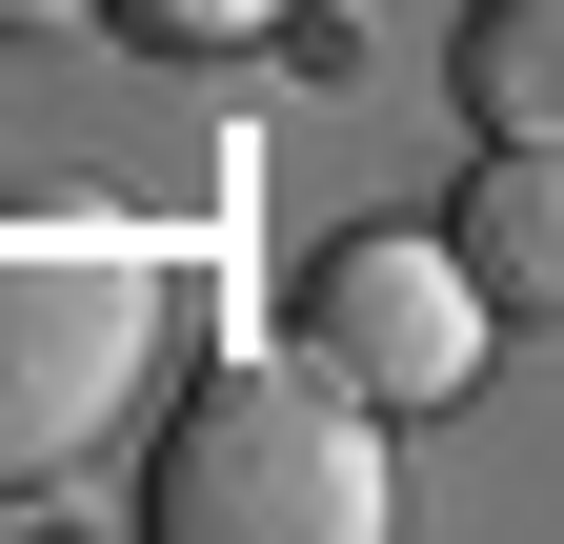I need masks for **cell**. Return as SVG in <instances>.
Returning a JSON list of instances; mask_svg holds the SVG:
<instances>
[{"label": "cell", "mask_w": 564, "mask_h": 544, "mask_svg": "<svg viewBox=\"0 0 564 544\" xmlns=\"http://www.w3.org/2000/svg\"><path fill=\"white\" fill-rule=\"evenodd\" d=\"M141 524H162V544H383V524H403L383 403L343 383L323 344H262V363H223V383L162 424Z\"/></svg>", "instance_id": "1"}, {"label": "cell", "mask_w": 564, "mask_h": 544, "mask_svg": "<svg viewBox=\"0 0 564 544\" xmlns=\"http://www.w3.org/2000/svg\"><path fill=\"white\" fill-rule=\"evenodd\" d=\"M182 323V262L121 242V222H0V504L82 485L101 424L141 403V363H162Z\"/></svg>", "instance_id": "2"}, {"label": "cell", "mask_w": 564, "mask_h": 544, "mask_svg": "<svg viewBox=\"0 0 564 544\" xmlns=\"http://www.w3.org/2000/svg\"><path fill=\"white\" fill-rule=\"evenodd\" d=\"M282 344H323L383 424H444V403L505 363V303H484V262L444 222H343L303 262V303H282Z\"/></svg>", "instance_id": "3"}, {"label": "cell", "mask_w": 564, "mask_h": 544, "mask_svg": "<svg viewBox=\"0 0 564 544\" xmlns=\"http://www.w3.org/2000/svg\"><path fill=\"white\" fill-rule=\"evenodd\" d=\"M444 242L484 262V303H505V344H564V121H524V142H484Z\"/></svg>", "instance_id": "4"}, {"label": "cell", "mask_w": 564, "mask_h": 544, "mask_svg": "<svg viewBox=\"0 0 564 544\" xmlns=\"http://www.w3.org/2000/svg\"><path fill=\"white\" fill-rule=\"evenodd\" d=\"M444 81H464V121H484V142H524V121H564V0H464Z\"/></svg>", "instance_id": "5"}, {"label": "cell", "mask_w": 564, "mask_h": 544, "mask_svg": "<svg viewBox=\"0 0 564 544\" xmlns=\"http://www.w3.org/2000/svg\"><path fill=\"white\" fill-rule=\"evenodd\" d=\"M101 21H121V41H162V61H223V41L282 21V0H101Z\"/></svg>", "instance_id": "6"}]
</instances>
